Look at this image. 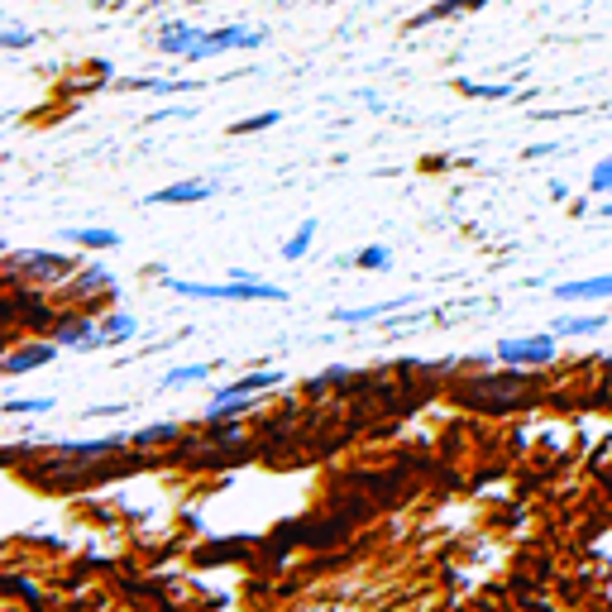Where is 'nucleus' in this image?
Returning <instances> with one entry per match:
<instances>
[{
	"mask_svg": "<svg viewBox=\"0 0 612 612\" xmlns=\"http://www.w3.org/2000/svg\"><path fill=\"white\" fill-rule=\"evenodd\" d=\"M58 340H48V345H29V350H15V354H5V378H20V373H29V369H44V364H53L58 359Z\"/></svg>",
	"mask_w": 612,
	"mask_h": 612,
	"instance_id": "obj_7",
	"label": "nucleus"
},
{
	"mask_svg": "<svg viewBox=\"0 0 612 612\" xmlns=\"http://www.w3.org/2000/svg\"><path fill=\"white\" fill-rule=\"evenodd\" d=\"M173 436H177V426H173V421H163V426L139 431V436H134V445H158V440H173Z\"/></svg>",
	"mask_w": 612,
	"mask_h": 612,
	"instance_id": "obj_23",
	"label": "nucleus"
},
{
	"mask_svg": "<svg viewBox=\"0 0 612 612\" xmlns=\"http://www.w3.org/2000/svg\"><path fill=\"white\" fill-rule=\"evenodd\" d=\"M44 412H53L48 397H10L5 402V416H44Z\"/></svg>",
	"mask_w": 612,
	"mask_h": 612,
	"instance_id": "obj_18",
	"label": "nucleus"
},
{
	"mask_svg": "<svg viewBox=\"0 0 612 612\" xmlns=\"http://www.w3.org/2000/svg\"><path fill=\"white\" fill-rule=\"evenodd\" d=\"M555 297L560 302H598V297H612V273H603V278H579V283H560Z\"/></svg>",
	"mask_w": 612,
	"mask_h": 612,
	"instance_id": "obj_9",
	"label": "nucleus"
},
{
	"mask_svg": "<svg viewBox=\"0 0 612 612\" xmlns=\"http://www.w3.org/2000/svg\"><path fill=\"white\" fill-rule=\"evenodd\" d=\"M168 292L192 302H287V287L259 278H230V283H192V278H163Z\"/></svg>",
	"mask_w": 612,
	"mask_h": 612,
	"instance_id": "obj_1",
	"label": "nucleus"
},
{
	"mask_svg": "<svg viewBox=\"0 0 612 612\" xmlns=\"http://www.w3.org/2000/svg\"><path fill=\"white\" fill-rule=\"evenodd\" d=\"M283 115L278 110H263V115H254V120H244V125H230V134H259V130H273Z\"/></svg>",
	"mask_w": 612,
	"mask_h": 612,
	"instance_id": "obj_20",
	"label": "nucleus"
},
{
	"mask_svg": "<svg viewBox=\"0 0 612 612\" xmlns=\"http://www.w3.org/2000/svg\"><path fill=\"white\" fill-rule=\"evenodd\" d=\"M0 44H5V48H29V44H34V34H29V29H20V24L5 20V24H0Z\"/></svg>",
	"mask_w": 612,
	"mask_h": 612,
	"instance_id": "obj_21",
	"label": "nucleus"
},
{
	"mask_svg": "<svg viewBox=\"0 0 612 612\" xmlns=\"http://www.w3.org/2000/svg\"><path fill=\"white\" fill-rule=\"evenodd\" d=\"M589 192H608L612 197V158H603V163L589 173Z\"/></svg>",
	"mask_w": 612,
	"mask_h": 612,
	"instance_id": "obj_22",
	"label": "nucleus"
},
{
	"mask_svg": "<svg viewBox=\"0 0 612 612\" xmlns=\"http://www.w3.org/2000/svg\"><path fill=\"white\" fill-rule=\"evenodd\" d=\"M397 306H407V297H397V302H373V306H354V311H330V321L335 326H369V321H378V316H388V311H397Z\"/></svg>",
	"mask_w": 612,
	"mask_h": 612,
	"instance_id": "obj_10",
	"label": "nucleus"
},
{
	"mask_svg": "<svg viewBox=\"0 0 612 612\" xmlns=\"http://www.w3.org/2000/svg\"><path fill=\"white\" fill-rule=\"evenodd\" d=\"M201 39H206V29H201V24L177 20V24H163L153 44H158V53H168V58H187V53H192Z\"/></svg>",
	"mask_w": 612,
	"mask_h": 612,
	"instance_id": "obj_6",
	"label": "nucleus"
},
{
	"mask_svg": "<svg viewBox=\"0 0 612 612\" xmlns=\"http://www.w3.org/2000/svg\"><path fill=\"white\" fill-rule=\"evenodd\" d=\"M464 5H474V0H440V5H431V10H421L412 20V29H421V24H436V20H445V15H459Z\"/></svg>",
	"mask_w": 612,
	"mask_h": 612,
	"instance_id": "obj_19",
	"label": "nucleus"
},
{
	"mask_svg": "<svg viewBox=\"0 0 612 612\" xmlns=\"http://www.w3.org/2000/svg\"><path fill=\"white\" fill-rule=\"evenodd\" d=\"M459 91H464V96H483V101H503V96H512V87H474V82H459Z\"/></svg>",
	"mask_w": 612,
	"mask_h": 612,
	"instance_id": "obj_24",
	"label": "nucleus"
},
{
	"mask_svg": "<svg viewBox=\"0 0 612 612\" xmlns=\"http://www.w3.org/2000/svg\"><path fill=\"white\" fill-rule=\"evenodd\" d=\"M603 326H608V316H560L555 335H598Z\"/></svg>",
	"mask_w": 612,
	"mask_h": 612,
	"instance_id": "obj_15",
	"label": "nucleus"
},
{
	"mask_svg": "<svg viewBox=\"0 0 612 612\" xmlns=\"http://www.w3.org/2000/svg\"><path fill=\"white\" fill-rule=\"evenodd\" d=\"M259 44H263L259 29H244V24H220V29H206V39L187 53V63H206V58L235 53V48H259Z\"/></svg>",
	"mask_w": 612,
	"mask_h": 612,
	"instance_id": "obj_3",
	"label": "nucleus"
},
{
	"mask_svg": "<svg viewBox=\"0 0 612 612\" xmlns=\"http://www.w3.org/2000/svg\"><path fill=\"white\" fill-rule=\"evenodd\" d=\"M63 350H82V354H91V350H106V340H101V326H91L87 316H77V321H67L58 335H53Z\"/></svg>",
	"mask_w": 612,
	"mask_h": 612,
	"instance_id": "obj_8",
	"label": "nucleus"
},
{
	"mask_svg": "<svg viewBox=\"0 0 612 612\" xmlns=\"http://www.w3.org/2000/svg\"><path fill=\"white\" fill-rule=\"evenodd\" d=\"M311 240H316V220L306 216L302 225H297V235L283 244V259L287 263H297V259H306V249H311Z\"/></svg>",
	"mask_w": 612,
	"mask_h": 612,
	"instance_id": "obj_16",
	"label": "nucleus"
},
{
	"mask_svg": "<svg viewBox=\"0 0 612 612\" xmlns=\"http://www.w3.org/2000/svg\"><path fill=\"white\" fill-rule=\"evenodd\" d=\"M211 364H187V369H168L163 373V388H187V383H206Z\"/></svg>",
	"mask_w": 612,
	"mask_h": 612,
	"instance_id": "obj_17",
	"label": "nucleus"
},
{
	"mask_svg": "<svg viewBox=\"0 0 612 612\" xmlns=\"http://www.w3.org/2000/svg\"><path fill=\"white\" fill-rule=\"evenodd\" d=\"M67 240L82 244V249H120V235H115V230H96V225H87V230H67Z\"/></svg>",
	"mask_w": 612,
	"mask_h": 612,
	"instance_id": "obj_13",
	"label": "nucleus"
},
{
	"mask_svg": "<svg viewBox=\"0 0 612 612\" xmlns=\"http://www.w3.org/2000/svg\"><path fill=\"white\" fill-rule=\"evenodd\" d=\"M10 263H29L34 273H44V278H63L67 268H77L72 259L63 254H48V249H29V254H10Z\"/></svg>",
	"mask_w": 612,
	"mask_h": 612,
	"instance_id": "obj_11",
	"label": "nucleus"
},
{
	"mask_svg": "<svg viewBox=\"0 0 612 612\" xmlns=\"http://www.w3.org/2000/svg\"><path fill=\"white\" fill-rule=\"evenodd\" d=\"M603 216H608V220H612V197H608V201H603Z\"/></svg>",
	"mask_w": 612,
	"mask_h": 612,
	"instance_id": "obj_25",
	"label": "nucleus"
},
{
	"mask_svg": "<svg viewBox=\"0 0 612 612\" xmlns=\"http://www.w3.org/2000/svg\"><path fill=\"white\" fill-rule=\"evenodd\" d=\"M220 187L211 177H192V182H173V187H163V192H153L149 206H192V201H211Z\"/></svg>",
	"mask_w": 612,
	"mask_h": 612,
	"instance_id": "obj_5",
	"label": "nucleus"
},
{
	"mask_svg": "<svg viewBox=\"0 0 612 612\" xmlns=\"http://www.w3.org/2000/svg\"><path fill=\"white\" fill-rule=\"evenodd\" d=\"M278 383H287L283 369H259V373H244V378H235V383H225L216 397H211V407H225V402H235V397H259L268 393V388H278Z\"/></svg>",
	"mask_w": 612,
	"mask_h": 612,
	"instance_id": "obj_4",
	"label": "nucleus"
},
{
	"mask_svg": "<svg viewBox=\"0 0 612 612\" xmlns=\"http://www.w3.org/2000/svg\"><path fill=\"white\" fill-rule=\"evenodd\" d=\"M474 5H483V0H474Z\"/></svg>",
	"mask_w": 612,
	"mask_h": 612,
	"instance_id": "obj_27",
	"label": "nucleus"
},
{
	"mask_svg": "<svg viewBox=\"0 0 612 612\" xmlns=\"http://www.w3.org/2000/svg\"><path fill=\"white\" fill-rule=\"evenodd\" d=\"M555 330H541V335H517V340H498L493 359L498 364H512V369H536V364H550L555 359Z\"/></svg>",
	"mask_w": 612,
	"mask_h": 612,
	"instance_id": "obj_2",
	"label": "nucleus"
},
{
	"mask_svg": "<svg viewBox=\"0 0 612 612\" xmlns=\"http://www.w3.org/2000/svg\"><path fill=\"white\" fill-rule=\"evenodd\" d=\"M134 335H139V321H134L130 311H106V316H101V340H106V345H125Z\"/></svg>",
	"mask_w": 612,
	"mask_h": 612,
	"instance_id": "obj_12",
	"label": "nucleus"
},
{
	"mask_svg": "<svg viewBox=\"0 0 612 612\" xmlns=\"http://www.w3.org/2000/svg\"><path fill=\"white\" fill-rule=\"evenodd\" d=\"M350 263L354 268H369V273H388V268H393V249H383V244H364Z\"/></svg>",
	"mask_w": 612,
	"mask_h": 612,
	"instance_id": "obj_14",
	"label": "nucleus"
},
{
	"mask_svg": "<svg viewBox=\"0 0 612 612\" xmlns=\"http://www.w3.org/2000/svg\"><path fill=\"white\" fill-rule=\"evenodd\" d=\"M603 364H608V369H612V350H608V354H603Z\"/></svg>",
	"mask_w": 612,
	"mask_h": 612,
	"instance_id": "obj_26",
	"label": "nucleus"
}]
</instances>
